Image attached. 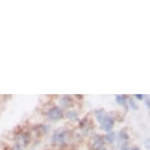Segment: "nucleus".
Segmentation results:
<instances>
[{"instance_id": "f257e3e1", "label": "nucleus", "mask_w": 150, "mask_h": 150, "mask_svg": "<svg viewBox=\"0 0 150 150\" xmlns=\"http://www.w3.org/2000/svg\"><path fill=\"white\" fill-rule=\"evenodd\" d=\"M100 127L103 131L110 132L111 129H113V127H114V119L107 115V117L100 123Z\"/></svg>"}, {"instance_id": "0eeeda50", "label": "nucleus", "mask_w": 150, "mask_h": 150, "mask_svg": "<svg viewBox=\"0 0 150 150\" xmlns=\"http://www.w3.org/2000/svg\"><path fill=\"white\" fill-rule=\"evenodd\" d=\"M128 101H129V107H131L132 109H134V110H137L138 109V106L137 105V103H135V101L134 100V99L129 98V99H128Z\"/></svg>"}, {"instance_id": "423d86ee", "label": "nucleus", "mask_w": 150, "mask_h": 150, "mask_svg": "<svg viewBox=\"0 0 150 150\" xmlns=\"http://www.w3.org/2000/svg\"><path fill=\"white\" fill-rule=\"evenodd\" d=\"M68 118L72 121H77L78 120V114L75 111H70V112H68Z\"/></svg>"}, {"instance_id": "9d476101", "label": "nucleus", "mask_w": 150, "mask_h": 150, "mask_svg": "<svg viewBox=\"0 0 150 150\" xmlns=\"http://www.w3.org/2000/svg\"><path fill=\"white\" fill-rule=\"evenodd\" d=\"M144 146H145L147 149H150V138L145 139V141H144Z\"/></svg>"}, {"instance_id": "9b49d317", "label": "nucleus", "mask_w": 150, "mask_h": 150, "mask_svg": "<svg viewBox=\"0 0 150 150\" xmlns=\"http://www.w3.org/2000/svg\"><path fill=\"white\" fill-rule=\"evenodd\" d=\"M134 97L137 98V100H142L144 96H143L142 94H135V95H134Z\"/></svg>"}, {"instance_id": "1a4fd4ad", "label": "nucleus", "mask_w": 150, "mask_h": 150, "mask_svg": "<svg viewBox=\"0 0 150 150\" xmlns=\"http://www.w3.org/2000/svg\"><path fill=\"white\" fill-rule=\"evenodd\" d=\"M145 105L150 110V96L148 95H145Z\"/></svg>"}, {"instance_id": "20e7f679", "label": "nucleus", "mask_w": 150, "mask_h": 150, "mask_svg": "<svg viewBox=\"0 0 150 150\" xmlns=\"http://www.w3.org/2000/svg\"><path fill=\"white\" fill-rule=\"evenodd\" d=\"M127 101H128V98L126 95H116V102L120 105H125Z\"/></svg>"}, {"instance_id": "6e6552de", "label": "nucleus", "mask_w": 150, "mask_h": 150, "mask_svg": "<svg viewBox=\"0 0 150 150\" xmlns=\"http://www.w3.org/2000/svg\"><path fill=\"white\" fill-rule=\"evenodd\" d=\"M120 137H121V138L123 140H128L129 139V135H128V134H127V132H125V131H122L120 132Z\"/></svg>"}, {"instance_id": "39448f33", "label": "nucleus", "mask_w": 150, "mask_h": 150, "mask_svg": "<svg viewBox=\"0 0 150 150\" xmlns=\"http://www.w3.org/2000/svg\"><path fill=\"white\" fill-rule=\"evenodd\" d=\"M115 138H116V134L114 132H110L106 135V140L108 141V142H114Z\"/></svg>"}, {"instance_id": "7ed1b4c3", "label": "nucleus", "mask_w": 150, "mask_h": 150, "mask_svg": "<svg viewBox=\"0 0 150 150\" xmlns=\"http://www.w3.org/2000/svg\"><path fill=\"white\" fill-rule=\"evenodd\" d=\"M95 115H96V118H97V120L99 123H101L104 119L107 117V114L106 112L104 111L103 109H100V110H97V111L95 112Z\"/></svg>"}, {"instance_id": "f8f14e48", "label": "nucleus", "mask_w": 150, "mask_h": 150, "mask_svg": "<svg viewBox=\"0 0 150 150\" xmlns=\"http://www.w3.org/2000/svg\"><path fill=\"white\" fill-rule=\"evenodd\" d=\"M129 150H139V148H138V147H134V148H132Z\"/></svg>"}, {"instance_id": "f03ea898", "label": "nucleus", "mask_w": 150, "mask_h": 150, "mask_svg": "<svg viewBox=\"0 0 150 150\" xmlns=\"http://www.w3.org/2000/svg\"><path fill=\"white\" fill-rule=\"evenodd\" d=\"M47 115L51 120H59V119L63 117V112L58 107H54V108H51L48 111Z\"/></svg>"}]
</instances>
